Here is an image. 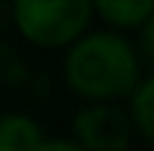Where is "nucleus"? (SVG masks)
I'll return each instance as SVG.
<instances>
[{
    "label": "nucleus",
    "instance_id": "1",
    "mask_svg": "<svg viewBox=\"0 0 154 151\" xmlns=\"http://www.w3.org/2000/svg\"><path fill=\"white\" fill-rule=\"evenodd\" d=\"M65 80L77 95L92 101L134 95L139 86V57L128 39L116 33H92L68 51Z\"/></svg>",
    "mask_w": 154,
    "mask_h": 151
},
{
    "label": "nucleus",
    "instance_id": "2",
    "mask_svg": "<svg viewBox=\"0 0 154 151\" xmlns=\"http://www.w3.org/2000/svg\"><path fill=\"white\" fill-rule=\"evenodd\" d=\"M15 24L33 45H71L89 24L92 3L86 0H21L15 3Z\"/></svg>",
    "mask_w": 154,
    "mask_h": 151
},
{
    "label": "nucleus",
    "instance_id": "3",
    "mask_svg": "<svg viewBox=\"0 0 154 151\" xmlns=\"http://www.w3.org/2000/svg\"><path fill=\"white\" fill-rule=\"evenodd\" d=\"M74 133L83 151H125L131 142V119L116 107L95 104L77 113Z\"/></svg>",
    "mask_w": 154,
    "mask_h": 151
},
{
    "label": "nucleus",
    "instance_id": "4",
    "mask_svg": "<svg viewBox=\"0 0 154 151\" xmlns=\"http://www.w3.org/2000/svg\"><path fill=\"white\" fill-rule=\"evenodd\" d=\"M42 142V131L27 116H3L0 119V145L6 151H33Z\"/></svg>",
    "mask_w": 154,
    "mask_h": 151
},
{
    "label": "nucleus",
    "instance_id": "5",
    "mask_svg": "<svg viewBox=\"0 0 154 151\" xmlns=\"http://www.w3.org/2000/svg\"><path fill=\"white\" fill-rule=\"evenodd\" d=\"M92 9L116 27H136L154 12V0H101Z\"/></svg>",
    "mask_w": 154,
    "mask_h": 151
},
{
    "label": "nucleus",
    "instance_id": "6",
    "mask_svg": "<svg viewBox=\"0 0 154 151\" xmlns=\"http://www.w3.org/2000/svg\"><path fill=\"white\" fill-rule=\"evenodd\" d=\"M131 116H134L136 128L154 142V74L134 89V95H131Z\"/></svg>",
    "mask_w": 154,
    "mask_h": 151
},
{
    "label": "nucleus",
    "instance_id": "7",
    "mask_svg": "<svg viewBox=\"0 0 154 151\" xmlns=\"http://www.w3.org/2000/svg\"><path fill=\"white\" fill-rule=\"evenodd\" d=\"M139 54L145 62L154 65V12L142 21V33H139Z\"/></svg>",
    "mask_w": 154,
    "mask_h": 151
},
{
    "label": "nucleus",
    "instance_id": "8",
    "mask_svg": "<svg viewBox=\"0 0 154 151\" xmlns=\"http://www.w3.org/2000/svg\"><path fill=\"white\" fill-rule=\"evenodd\" d=\"M33 151H83L77 142H65V139H42Z\"/></svg>",
    "mask_w": 154,
    "mask_h": 151
},
{
    "label": "nucleus",
    "instance_id": "9",
    "mask_svg": "<svg viewBox=\"0 0 154 151\" xmlns=\"http://www.w3.org/2000/svg\"><path fill=\"white\" fill-rule=\"evenodd\" d=\"M0 151H6V148H3V145H0Z\"/></svg>",
    "mask_w": 154,
    "mask_h": 151
}]
</instances>
